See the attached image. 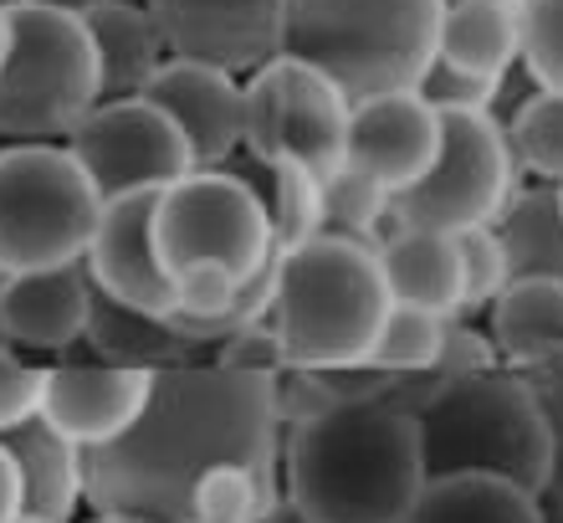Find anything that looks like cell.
<instances>
[{
  "label": "cell",
  "instance_id": "29",
  "mask_svg": "<svg viewBox=\"0 0 563 523\" xmlns=\"http://www.w3.org/2000/svg\"><path fill=\"white\" fill-rule=\"evenodd\" d=\"M389 206L395 195L385 185H374L358 170H333L323 179V237H349L364 247H379L389 231Z\"/></svg>",
  "mask_w": 563,
  "mask_h": 523
},
{
  "label": "cell",
  "instance_id": "17",
  "mask_svg": "<svg viewBox=\"0 0 563 523\" xmlns=\"http://www.w3.org/2000/svg\"><path fill=\"white\" fill-rule=\"evenodd\" d=\"M241 83L246 77L169 57L148 83V103L175 123L190 144L195 170H221L241 150Z\"/></svg>",
  "mask_w": 563,
  "mask_h": 523
},
{
  "label": "cell",
  "instance_id": "39",
  "mask_svg": "<svg viewBox=\"0 0 563 523\" xmlns=\"http://www.w3.org/2000/svg\"><path fill=\"white\" fill-rule=\"evenodd\" d=\"M82 523H148V519H139V513H88Z\"/></svg>",
  "mask_w": 563,
  "mask_h": 523
},
{
  "label": "cell",
  "instance_id": "15",
  "mask_svg": "<svg viewBox=\"0 0 563 523\" xmlns=\"http://www.w3.org/2000/svg\"><path fill=\"white\" fill-rule=\"evenodd\" d=\"M154 200H159V190L103 200L82 262H88L92 283L113 293L119 303H134L144 314H169L175 308V283L154 257Z\"/></svg>",
  "mask_w": 563,
  "mask_h": 523
},
{
  "label": "cell",
  "instance_id": "33",
  "mask_svg": "<svg viewBox=\"0 0 563 523\" xmlns=\"http://www.w3.org/2000/svg\"><path fill=\"white\" fill-rule=\"evenodd\" d=\"M503 88H507V77L461 73V67H451V62H441V57H430V67L416 83V92L435 113H497Z\"/></svg>",
  "mask_w": 563,
  "mask_h": 523
},
{
  "label": "cell",
  "instance_id": "27",
  "mask_svg": "<svg viewBox=\"0 0 563 523\" xmlns=\"http://www.w3.org/2000/svg\"><path fill=\"white\" fill-rule=\"evenodd\" d=\"M503 129L518 175H533L538 185H563V92L533 88Z\"/></svg>",
  "mask_w": 563,
  "mask_h": 523
},
{
  "label": "cell",
  "instance_id": "16",
  "mask_svg": "<svg viewBox=\"0 0 563 523\" xmlns=\"http://www.w3.org/2000/svg\"><path fill=\"white\" fill-rule=\"evenodd\" d=\"M88 262L46 272H11L0 287V345L15 355H73L88 329Z\"/></svg>",
  "mask_w": 563,
  "mask_h": 523
},
{
  "label": "cell",
  "instance_id": "30",
  "mask_svg": "<svg viewBox=\"0 0 563 523\" xmlns=\"http://www.w3.org/2000/svg\"><path fill=\"white\" fill-rule=\"evenodd\" d=\"M272 247L277 252H292L302 241L323 237V179L312 175V170L292 165V160H282L272 165Z\"/></svg>",
  "mask_w": 563,
  "mask_h": 523
},
{
  "label": "cell",
  "instance_id": "24",
  "mask_svg": "<svg viewBox=\"0 0 563 523\" xmlns=\"http://www.w3.org/2000/svg\"><path fill=\"white\" fill-rule=\"evenodd\" d=\"M512 277H563V206L559 185H518L492 221Z\"/></svg>",
  "mask_w": 563,
  "mask_h": 523
},
{
  "label": "cell",
  "instance_id": "35",
  "mask_svg": "<svg viewBox=\"0 0 563 523\" xmlns=\"http://www.w3.org/2000/svg\"><path fill=\"white\" fill-rule=\"evenodd\" d=\"M210 359L225 364V370H241V374H282L287 370V355H282V339H277L272 324H256V329L231 334Z\"/></svg>",
  "mask_w": 563,
  "mask_h": 523
},
{
  "label": "cell",
  "instance_id": "12",
  "mask_svg": "<svg viewBox=\"0 0 563 523\" xmlns=\"http://www.w3.org/2000/svg\"><path fill=\"white\" fill-rule=\"evenodd\" d=\"M164 52L179 62H206L221 73L252 77L282 57L287 0H144Z\"/></svg>",
  "mask_w": 563,
  "mask_h": 523
},
{
  "label": "cell",
  "instance_id": "26",
  "mask_svg": "<svg viewBox=\"0 0 563 523\" xmlns=\"http://www.w3.org/2000/svg\"><path fill=\"white\" fill-rule=\"evenodd\" d=\"M282 503V472L246 462L206 467L190 488V523H272Z\"/></svg>",
  "mask_w": 563,
  "mask_h": 523
},
{
  "label": "cell",
  "instance_id": "3",
  "mask_svg": "<svg viewBox=\"0 0 563 523\" xmlns=\"http://www.w3.org/2000/svg\"><path fill=\"white\" fill-rule=\"evenodd\" d=\"M420 462L430 478H503L522 493H543L553 472L559 432L538 411L518 370H487L441 385L416 411Z\"/></svg>",
  "mask_w": 563,
  "mask_h": 523
},
{
  "label": "cell",
  "instance_id": "18",
  "mask_svg": "<svg viewBox=\"0 0 563 523\" xmlns=\"http://www.w3.org/2000/svg\"><path fill=\"white\" fill-rule=\"evenodd\" d=\"M0 447L11 451L15 472H21V519L26 523H73L77 509H88L82 447H73L57 426L31 416L0 436Z\"/></svg>",
  "mask_w": 563,
  "mask_h": 523
},
{
  "label": "cell",
  "instance_id": "4",
  "mask_svg": "<svg viewBox=\"0 0 563 523\" xmlns=\"http://www.w3.org/2000/svg\"><path fill=\"white\" fill-rule=\"evenodd\" d=\"M389 314L379 247L349 237H312L277 252L267 324L277 329L292 370H349L364 364Z\"/></svg>",
  "mask_w": 563,
  "mask_h": 523
},
{
  "label": "cell",
  "instance_id": "32",
  "mask_svg": "<svg viewBox=\"0 0 563 523\" xmlns=\"http://www.w3.org/2000/svg\"><path fill=\"white\" fill-rule=\"evenodd\" d=\"M522 73L533 88L563 92V0H522Z\"/></svg>",
  "mask_w": 563,
  "mask_h": 523
},
{
  "label": "cell",
  "instance_id": "10",
  "mask_svg": "<svg viewBox=\"0 0 563 523\" xmlns=\"http://www.w3.org/2000/svg\"><path fill=\"white\" fill-rule=\"evenodd\" d=\"M518 190V165L497 113H441V150L426 179L395 195L389 226H430L461 237L492 226Z\"/></svg>",
  "mask_w": 563,
  "mask_h": 523
},
{
  "label": "cell",
  "instance_id": "41",
  "mask_svg": "<svg viewBox=\"0 0 563 523\" xmlns=\"http://www.w3.org/2000/svg\"><path fill=\"white\" fill-rule=\"evenodd\" d=\"M487 6H522V0H487Z\"/></svg>",
  "mask_w": 563,
  "mask_h": 523
},
{
  "label": "cell",
  "instance_id": "43",
  "mask_svg": "<svg viewBox=\"0 0 563 523\" xmlns=\"http://www.w3.org/2000/svg\"><path fill=\"white\" fill-rule=\"evenodd\" d=\"M0 287H5V272H0Z\"/></svg>",
  "mask_w": 563,
  "mask_h": 523
},
{
  "label": "cell",
  "instance_id": "22",
  "mask_svg": "<svg viewBox=\"0 0 563 523\" xmlns=\"http://www.w3.org/2000/svg\"><path fill=\"white\" fill-rule=\"evenodd\" d=\"M82 349L108 359V364H134V370H164V364L200 359L190 345H185V334H179L164 314H144L134 303H119L98 283H92Z\"/></svg>",
  "mask_w": 563,
  "mask_h": 523
},
{
  "label": "cell",
  "instance_id": "5",
  "mask_svg": "<svg viewBox=\"0 0 563 523\" xmlns=\"http://www.w3.org/2000/svg\"><path fill=\"white\" fill-rule=\"evenodd\" d=\"M445 0H287L282 52L333 77L349 103L416 88Z\"/></svg>",
  "mask_w": 563,
  "mask_h": 523
},
{
  "label": "cell",
  "instance_id": "7",
  "mask_svg": "<svg viewBox=\"0 0 563 523\" xmlns=\"http://www.w3.org/2000/svg\"><path fill=\"white\" fill-rule=\"evenodd\" d=\"M103 195L67 144H0V272L82 262Z\"/></svg>",
  "mask_w": 563,
  "mask_h": 523
},
{
  "label": "cell",
  "instance_id": "9",
  "mask_svg": "<svg viewBox=\"0 0 563 523\" xmlns=\"http://www.w3.org/2000/svg\"><path fill=\"white\" fill-rule=\"evenodd\" d=\"M349 113L354 103L333 77L282 52L241 83V150L267 170L292 160L328 179L333 170H343Z\"/></svg>",
  "mask_w": 563,
  "mask_h": 523
},
{
  "label": "cell",
  "instance_id": "42",
  "mask_svg": "<svg viewBox=\"0 0 563 523\" xmlns=\"http://www.w3.org/2000/svg\"><path fill=\"white\" fill-rule=\"evenodd\" d=\"M559 206H563V185H559Z\"/></svg>",
  "mask_w": 563,
  "mask_h": 523
},
{
  "label": "cell",
  "instance_id": "6",
  "mask_svg": "<svg viewBox=\"0 0 563 523\" xmlns=\"http://www.w3.org/2000/svg\"><path fill=\"white\" fill-rule=\"evenodd\" d=\"M5 15L11 46L0 67V144H62L103 103L82 11L11 6Z\"/></svg>",
  "mask_w": 563,
  "mask_h": 523
},
{
  "label": "cell",
  "instance_id": "1",
  "mask_svg": "<svg viewBox=\"0 0 563 523\" xmlns=\"http://www.w3.org/2000/svg\"><path fill=\"white\" fill-rule=\"evenodd\" d=\"M277 374H241L216 359L154 370L144 416L108 447L82 451V493L92 513H139L148 523H190V488L216 462L282 472Z\"/></svg>",
  "mask_w": 563,
  "mask_h": 523
},
{
  "label": "cell",
  "instance_id": "8",
  "mask_svg": "<svg viewBox=\"0 0 563 523\" xmlns=\"http://www.w3.org/2000/svg\"><path fill=\"white\" fill-rule=\"evenodd\" d=\"M154 257L169 283L185 272H231L252 283L277 257L267 200L231 170H190L154 200Z\"/></svg>",
  "mask_w": 563,
  "mask_h": 523
},
{
  "label": "cell",
  "instance_id": "40",
  "mask_svg": "<svg viewBox=\"0 0 563 523\" xmlns=\"http://www.w3.org/2000/svg\"><path fill=\"white\" fill-rule=\"evenodd\" d=\"M5 46H11V15L0 6V67H5Z\"/></svg>",
  "mask_w": 563,
  "mask_h": 523
},
{
  "label": "cell",
  "instance_id": "20",
  "mask_svg": "<svg viewBox=\"0 0 563 523\" xmlns=\"http://www.w3.org/2000/svg\"><path fill=\"white\" fill-rule=\"evenodd\" d=\"M379 272H385L389 303L426 308V314H461V252L456 237L430 226H389L379 241Z\"/></svg>",
  "mask_w": 563,
  "mask_h": 523
},
{
  "label": "cell",
  "instance_id": "23",
  "mask_svg": "<svg viewBox=\"0 0 563 523\" xmlns=\"http://www.w3.org/2000/svg\"><path fill=\"white\" fill-rule=\"evenodd\" d=\"M435 57L476 77H507L522 62V6L445 0Z\"/></svg>",
  "mask_w": 563,
  "mask_h": 523
},
{
  "label": "cell",
  "instance_id": "31",
  "mask_svg": "<svg viewBox=\"0 0 563 523\" xmlns=\"http://www.w3.org/2000/svg\"><path fill=\"white\" fill-rule=\"evenodd\" d=\"M461 252V314L456 318H482L492 303L503 298V287L512 283V268H507V252L492 226H472L456 237Z\"/></svg>",
  "mask_w": 563,
  "mask_h": 523
},
{
  "label": "cell",
  "instance_id": "36",
  "mask_svg": "<svg viewBox=\"0 0 563 523\" xmlns=\"http://www.w3.org/2000/svg\"><path fill=\"white\" fill-rule=\"evenodd\" d=\"M522 380H528V390H533L538 411L549 416L553 432H563V355L559 359H543V364H528V370H518Z\"/></svg>",
  "mask_w": 563,
  "mask_h": 523
},
{
  "label": "cell",
  "instance_id": "2",
  "mask_svg": "<svg viewBox=\"0 0 563 523\" xmlns=\"http://www.w3.org/2000/svg\"><path fill=\"white\" fill-rule=\"evenodd\" d=\"M426 488L416 416L389 395L333 401L287 426L282 503L297 523H405Z\"/></svg>",
  "mask_w": 563,
  "mask_h": 523
},
{
  "label": "cell",
  "instance_id": "28",
  "mask_svg": "<svg viewBox=\"0 0 563 523\" xmlns=\"http://www.w3.org/2000/svg\"><path fill=\"white\" fill-rule=\"evenodd\" d=\"M445 324H451V318L426 314V308H405V303H389L385 324H379L369 355H364V370L395 374V380L430 370V364H435V355H441Z\"/></svg>",
  "mask_w": 563,
  "mask_h": 523
},
{
  "label": "cell",
  "instance_id": "44",
  "mask_svg": "<svg viewBox=\"0 0 563 523\" xmlns=\"http://www.w3.org/2000/svg\"><path fill=\"white\" fill-rule=\"evenodd\" d=\"M21 523H26V519H21Z\"/></svg>",
  "mask_w": 563,
  "mask_h": 523
},
{
  "label": "cell",
  "instance_id": "25",
  "mask_svg": "<svg viewBox=\"0 0 563 523\" xmlns=\"http://www.w3.org/2000/svg\"><path fill=\"white\" fill-rule=\"evenodd\" d=\"M405 523H549L543 503L503 478H430Z\"/></svg>",
  "mask_w": 563,
  "mask_h": 523
},
{
  "label": "cell",
  "instance_id": "38",
  "mask_svg": "<svg viewBox=\"0 0 563 523\" xmlns=\"http://www.w3.org/2000/svg\"><path fill=\"white\" fill-rule=\"evenodd\" d=\"M0 6H5V11H11V6H57V11H88L92 0H0Z\"/></svg>",
  "mask_w": 563,
  "mask_h": 523
},
{
  "label": "cell",
  "instance_id": "34",
  "mask_svg": "<svg viewBox=\"0 0 563 523\" xmlns=\"http://www.w3.org/2000/svg\"><path fill=\"white\" fill-rule=\"evenodd\" d=\"M42 411V364L0 345V436Z\"/></svg>",
  "mask_w": 563,
  "mask_h": 523
},
{
  "label": "cell",
  "instance_id": "37",
  "mask_svg": "<svg viewBox=\"0 0 563 523\" xmlns=\"http://www.w3.org/2000/svg\"><path fill=\"white\" fill-rule=\"evenodd\" d=\"M0 523H21V472L5 447H0Z\"/></svg>",
  "mask_w": 563,
  "mask_h": 523
},
{
  "label": "cell",
  "instance_id": "14",
  "mask_svg": "<svg viewBox=\"0 0 563 523\" xmlns=\"http://www.w3.org/2000/svg\"><path fill=\"white\" fill-rule=\"evenodd\" d=\"M435 150H441V113L416 88L364 98L349 113L343 165L369 175L389 195H400L416 179H426V170L435 165Z\"/></svg>",
  "mask_w": 563,
  "mask_h": 523
},
{
  "label": "cell",
  "instance_id": "11",
  "mask_svg": "<svg viewBox=\"0 0 563 523\" xmlns=\"http://www.w3.org/2000/svg\"><path fill=\"white\" fill-rule=\"evenodd\" d=\"M73 160L88 170L103 200L139 190H164L195 170L190 144L148 98H113L98 103L73 134L62 139Z\"/></svg>",
  "mask_w": 563,
  "mask_h": 523
},
{
  "label": "cell",
  "instance_id": "13",
  "mask_svg": "<svg viewBox=\"0 0 563 523\" xmlns=\"http://www.w3.org/2000/svg\"><path fill=\"white\" fill-rule=\"evenodd\" d=\"M148 390H154V370L108 364L77 345L73 355H62L57 364L42 370V411L36 416L46 426H57L73 447L92 451L119 442L144 416Z\"/></svg>",
  "mask_w": 563,
  "mask_h": 523
},
{
  "label": "cell",
  "instance_id": "21",
  "mask_svg": "<svg viewBox=\"0 0 563 523\" xmlns=\"http://www.w3.org/2000/svg\"><path fill=\"white\" fill-rule=\"evenodd\" d=\"M487 334L507 370L563 355V277H512L487 308Z\"/></svg>",
  "mask_w": 563,
  "mask_h": 523
},
{
  "label": "cell",
  "instance_id": "19",
  "mask_svg": "<svg viewBox=\"0 0 563 523\" xmlns=\"http://www.w3.org/2000/svg\"><path fill=\"white\" fill-rule=\"evenodd\" d=\"M82 26H88L92 52H98L103 103H113V98H144L154 73L169 62L164 36L144 0H92L88 11H82Z\"/></svg>",
  "mask_w": 563,
  "mask_h": 523
}]
</instances>
